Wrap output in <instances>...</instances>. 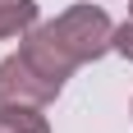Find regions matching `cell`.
<instances>
[{
  "label": "cell",
  "mask_w": 133,
  "mask_h": 133,
  "mask_svg": "<svg viewBox=\"0 0 133 133\" xmlns=\"http://www.w3.org/2000/svg\"><path fill=\"white\" fill-rule=\"evenodd\" d=\"M41 28L51 32V41L74 64H92L106 51H115V23L106 18L101 5H69L60 18H51V23H41Z\"/></svg>",
  "instance_id": "cell-1"
},
{
  "label": "cell",
  "mask_w": 133,
  "mask_h": 133,
  "mask_svg": "<svg viewBox=\"0 0 133 133\" xmlns=\"http://www.w3.org/2000/svg\"><path fill=\"white\" fill-rule=\"evenodd\" d=\"M60 87L64 83L46 78L32 60H28L23 51L9 55V60H0V101H23V106H46V101H55L60 96Z\"/></svg>",
  "instance_id": "cell-2"
},
{
  "label": "cell",
  "mask_w": 133,
  "mask_h": 133,
  "mask_svg": "<svg viewBox=\"0 0 133 133\" xmlns=\"http://www.w3.org/2000/svg\"><path fill=\"white\" fill-rule=\"evenodd\" d=\"M18 51H23L28 60H32L41 74H46V78H55V83H64L69 74L78 69V64H74V60H69V55L51 41V32H46V28H32V32L23 37V46H18Z\"/></svg>",
  "instance_id": "cell-3"
},
{
  "label": "cell",
  "mask_w": 133,
  "mask_h": 133,
  "mask_svg": "<svg viewBox=\"0 0 133 133\" xmlns=\"http://www.w3.org/2000/svg\"><path fill=\"white\" fill-rule=\"evenodd\" d=\"M0 133H51L41 106H23V101H0Z\"/></svg>",
  "instance_id": "cell-4"
},
{
  "label": "cell",
  "mask_w": 133,
  "mask_h": 133,
  "mask_svg": "<svg viewBox=\"0 0 133 133\" xmlns=\"http://www.w3.org/2000/svg\"><path fill=\"white\" fill-rule=\"evenodd\" d=\"M37 28V0H5L0 5V41L28 37Z\"/></svg>",
  "instance_id": "cell-5"
},
{
  "label": "cell",
  "mask_w": 133,
  "mask_h": 133,
  "mask_svg": "<svg viewBox=\"0 0 133 133\" xmlns=\"http://www.w3.org/2000/svg\"><path fill=\"white\" fill-rule=\"evenodd\" d=\"M115 51H119L124 60H133V18L124 28H115Z\"/></svg>",
  "instance_id": "cell-6"
},
{
  "label": "cell",
  "mask_w": 133,
  "mask_h": 133,
  "mask_svg": "<svg viewBox=\"0 0 133 133\" xmlns=\"http://www.w3.org/2000/svg\"><path fill=\"white\" fill-rule=\"evenodd\" d=\"M0 5H5V0H0Z\"/></svg>",
  "instance_id": "cell-7"
},
{
  "label": "cell",
  "mask_w": 133,
  "mask_h": 133,
  "mask_svg": "<svg viewBox=\"0 0 133 133\" xmlns=\"http://www.w3.org/2000/svg\"><path fill=\"white\" fill-rule=\"evenodd\" d=\"M129 9H133V5H129Z\"/></svg>",
  "instance_id": "cell-8"
}]
</instances>
